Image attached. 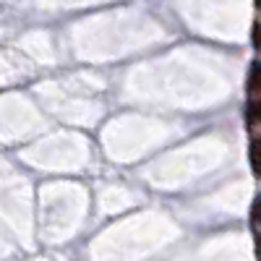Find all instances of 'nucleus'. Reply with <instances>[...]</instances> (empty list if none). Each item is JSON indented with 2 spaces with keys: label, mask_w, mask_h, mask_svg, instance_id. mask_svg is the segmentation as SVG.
I'll return each instance as SVG.
<instances>
[{
  "label": "nucleus",
  "mask_w": 261,
  "mask_h": 261,
  "mask_svg": "<svg viewBox=\"0 0 261 261\" xmlns=\"http://www.w3.org/2000/svg\"><path fill=\"white\" fill-rule=\"evenodd\" d=\"M248 160H251V170H253V175L261 180V136H253V139H251V146H248Z\"/></svg>",
  "instance_id": "obj_2"
},
{
  "label": "nucleus",
  "mask_w": 261,
  "mask_h": 261,
  "mask_svg": "<svg viewBox=\"0 0 261 261\" xmlns=\"http://www.w3.org/2000/svg\"><path fill=\"white\" fill-rule=\"evenodd\" d=\"M256 256H258V261H261V232L256 235Z\"/></svg>",
  "instance_id": "obj_6"
},
{
  "label": "nucleus",
  "mask_w": 261,
  "mask_h": 261,
  "mask_svg": "<svg viewBox=\"0 0 261 261\" xmlns=\"http://www.w3.org/2000/svg\"><path fill=\"white\" fill-rule=\"evenodd\" d=\"M256 6H258V11H261V0H256Z\"/></svg>",
  "instance_id": "obj_7"
},
{
  "label": "nucleus",
  "mask_w": 261,
  "mask_h": 261,
  "mask_svg": "<svg viewBox=\"0 0 261 261\" xmlns=\"http://www.w3.org/2000/svg\"><path fill=\"white\" fill-rule=\"evenodd\" d=\"M246 123L248 125L261 123V99H248V105H246Z\"/></svg>",
  "instance_id": "obj_3"
},
{
  "label": "nucleus",
  "mask_w": 261,
  "mask_h": 261,
  "mask_svg": "<svg viewBox=\"0 0 261 261\" xmlns=\"http://www.w3.org/2000/svg\"><path fill=\"white\" fill-rule=\"evenodd\" d=\"M251 37H253V47H256V50H261V24H253Z\"/></svg>",
  "instance_id": "obj_5"
},
{
  "label": "nucleus",
  "mask_w": 261,
  "mask_h": 261,
  "mask_svg": "<svg viewBox=\"0 0 261 261\" xmlns=\"http://www.w3.org/2000/svg\"><path fill=\"white\" fill-rule=\"evenodd\" d=\"M246 94H248V99H261V60H256L248 71Z\"/></svg>",
  "instance_id": "obj_1"
},
{
  "label": "nucleus",
  "mask_w": 261,
  "mask_h": 261,
  "mask_svg": "<svg viewBox=\"0 0 261 261\" xmlns=\"http://www.w3.org/2000/svg\"><path fill=\"white\" fill-rule=\"evenodd\" d=\"M251 220H253V225H261V193H258V199L251 209Z\"/></svg>",
  "instance_id": "obj_4"
}]
</instances>
